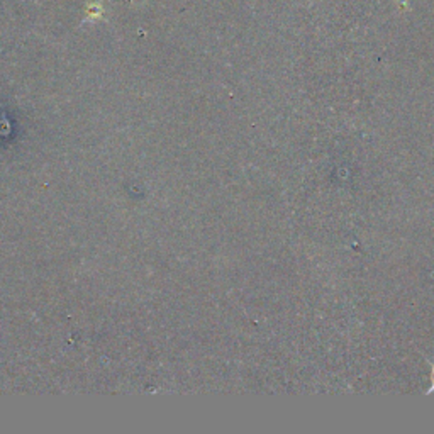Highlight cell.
I'll list each match as a JSON object with an SVG mask.
<instances>
[{"label":"cell","instance_id":"obj_1","mask_svg":"<svg viewBox=\"0 0 434 434\" xmlns=\"http://www.w3.org/2000/svg\"><path fill=\"white\" fill-rule=\"evenodd\" d=\"M433 390H434V365H433V375H431V389L428 390V394H431Z\"/></svg>","mask_w":434,"mask_h":434}]
</instances>
